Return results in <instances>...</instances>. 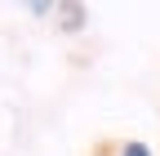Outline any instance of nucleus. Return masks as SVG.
I'll list each match as a JSON object with an SVG mask.
<instances>
[{"label":"nucleus","instance_id":"nucleus-1","mask_svg":"<svg viewBox=\"0 0 160 156\" xmlns=\"http://www.w3.org/2000/svg\"><path fill=\"white\" fill-rule=\"evenodd\" d=\"M53 13H58V27H62V31H71V36H76V31H85V18H89V9H85V5L67 0V5H58Z\"/></svg>","mask_w":160,"mask_h":156},{"label":"nucleus","instance_id":"nucleus-2","mask_svg":"<svg viewBox=\"0 0 160 156\" xmlns=\"http://www.w3.org/2000/svg\"><path fill=\"white\" fill-rule=\"evenodd\" d=\"M120 156H151L142 143H125V152H120Z\"/></svg>","mask_w":160,"mask_h":156}]
</instances>
